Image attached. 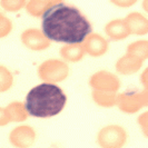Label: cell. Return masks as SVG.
Instances as JSON below:
<instances>
[{"label":"cell","instance_id":"obj_1","mask_svg":"<svg viewBox=\"0 0 148 148\" xmlns=\"http://www.w3.org/2000/svg\"><path fill=\"white\" fill-rule=\"evenodd\" d=\"M45 37L56 42L78 45L91 34V25L76 7L57 3L42 15Z\"/></svg>","mask_w":148,"mask_h":148},{"label":"cell","instance_id":"obj_2","mask_svg":"<svg viewBox=\"0 0 148 148\" xmlns=\"http://www.w3.org/2000/svg\"><path fill=\"white\" fill-rule=\"evenodd\" d=\"M67 103V96L57 85L44 82L30 90L26 97L27 114L36 118H50L59 115Z\"/></svg>","mask_w":148,"mask_h":148},{"label":"cell","instance_id":"obj_3","mask_svg":"<svg viewBox=\"0 0 148 148\" xmlns=\"http://www.w3.org/2000/svg\"><path fill=\"white\" fill-rule=\"evenodd\" d=\"M96 140L100 148H124L128 140V134L123 126L110 124L98 132Z\"/></svg>","mask_w":148,"mask_h":148},{"label":"cell","instance_id":"obj_4","mask_svg":"<svg viewBox=\"0 0 148 148\" xmlns=\"http://www.w3.org/2000/svg\"><path fill=\"white\" fill-rule=\"evenodd\" d=\"M36 130L29 125H19L9 134V141L15 148H30L36 141Z\"/></svg>","mask_w":148,"mask_h":148},{"label":"cell","instance_id":"obj_5","mask_svg":"<svg viewBox=\"0 0 148 148\" xmlns=\"http://www.w3.org/2000/svg\"><path fill=\"white\" fill-rule=\"evenodd\" d=\"M40 74L44 79L49 80H60L65 78L67 75V68L64 64H60L57 61H50L45 64L40 68Z\"/></svg>","mask_w":148,"mask_h":148},{"label":"cell","instance_id":"obj_6","mask_svg":"<svg viewBox=\"0 0 148 148\" xmlns=\"http://www.w3.org/2000/svg\"><path fill=\"white\" fill-rule=\"evenodd\" d=\"M146 100L139 96H123L119 100V108L120 110L126 114H134L140 109L143 106H145Z\"/></svg>","mask_w":148,"mask_h":148},{"label":"cell","instance_id":"obj_7","mask_svg":"<svg viewBox=\"0 0 148 148\" xmlns=\"http://www.w3.org/2000/svg\"><path fill=\"white\" fill-rule=\"evenodd\" d=\"M8 112V116L10 121H15V123H22L28 118V114L25 108V105L21 103H11V104L6 108Z\"/></svg>","mask_w":148,"mask_h":148},{"label":"cell","instance_id":"obj_8","mask_svg":"<svg viewBox=\"0 0 148 148\" xmlns=\"http://www.w3.org/2000/svg\"><path fill=\"white\" fill-rule=\"evenodd\" d=\"M94 85L96 87L107 89H116L118 86V82L114 76L109 74H98L94 77Z\"/></svg>","mask_w":148,"mask_h":148},{"label":"cell","instance_id":"obj_9","mask_svg":"<svg viewBox=\"0 0 148 148\" xmlns=\"http://www.w3.org/2000/svg\"><path fill=\"white\" fill-rule=\"evenodd\" d=\"M105 41H103L100 38H92L91 40H89L88 50L92 55H100L105 52Z\"/></svg>","mask_w":148,"mask_h":148},{"label":"cell","instance_id":"obj_10","mask_svg":"<svg viewBox=\"0 0 148 148\" xmlns=\"http://www.w3.org/2000/svg\"><path fill=\"white\" fill-rule=\"evenodd\" d=\"M11 85V76L7 70L0 67V91L7 90Z\"/></svg>","mask_w":148,"mask_h":148},{"label":"cell","instance_id":"obj_11","mask_svg":"<svg viewBox=\"0 0 148 148\" xmlns=\"http://www.w3.org/2000/svg\"><path fill=\"white\" fill-rule=\"evenodd\" d=\"M94 99L98 105L104 107H110L115 104V98L109 95H94Z\"/></svg>","mask_w":148,"mask_h":148},{"label":"cell","instance_id":"obj_12","mask_svg":"<svg viewBox=\"0 0 148 148\" xmlns=\"http://www.w3.org/2000/svg\"><path fill=\"white\" fill-rule=\"evenodd\" d=\"M75 45H70L69 48H65L64 49V56L66 57L67 59L70 60H77L82 57V51L79 48H76L74 47Z\"/></svg>","mask_w":148,"mask_h":148},{"label":"cell","instance_id":"obj_13","mask_svg":"<svg viewBox=\"0 0 148 148\" xmlns=\"http://www.w3.org/2000/svg\"><path fill=\"white\" fill-rule=\"evenodd\" d=\"M25 42L31 48H35V49H39V48H44L46 47V44L40 39L39 37L36 36H27L25 39Z\"/></svg>","mask_w":148,"mask_h":148},{"label":"cell","instance_id":"obj_14","mask_svg":"<svg viewBox=\"0 0 148 148\" xmlns=\"http://www.w3.org/2000/svg\"><path fill=\"white\" fill-rule=\"evenodd\" d=\"M137 68V64L135 61H129V60H121V65L119 66V70L124 73H129L134 71Z\"/></svg>","mask_w":148,"mask_h":148},{"label":"cell","instance_id":"obj_15","mask_svg":"<svg viewBox=\"0 0 148 148\" xmlns=\"http://www.w3.org/2000/svg\"><path fill=\"white\" fill-rule=\"evenodd\" d=\"M147 114L148 112H144L140 117L138 118V126L141 128V132L144 134L145 137L148 136V123H147Z\"/></svg>","mask_w":148,"mask_h":148},{"label":"cell","instance_id":"obj_16","mask_svg":"<svg viewBox=\"0 0 148 148\" xmlns=\"http://www.w3.org/2000/svg\"><path fill=\"white\" fill-rule=\"evenodd\" d=\"M9 123H10V119H9L6 108H1L0 107V127L6 126Z\"/></svg>","mask_w":148,"mask_h":148}]
</instances>
